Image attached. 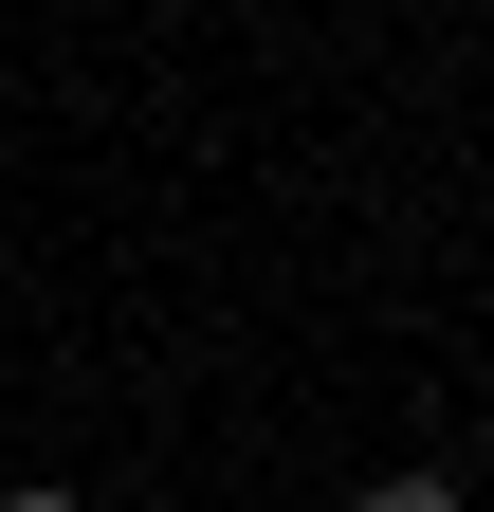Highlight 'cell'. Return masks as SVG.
<instances>
[{
  "label": "cell",
  "instance_id": "6da1fadb",
  "mask_svg": "<svg viewBox=\"0 0 494 512\" xmlns=\"http://www.w3.org/2000/svg\"><path fill=\"white\" fill-rule=\"evenodd\" d=\"M348 512H458V494H440V476H366Z\"/></svg>",
  "mask_w": 494,
  "mask_h": 512
},
{
  "label": "cell",
  "instance_id": "7a4b0ae2",
  "mask_svg": "<svg viewBox=\"0 0 494 512\" xmlns=\"http://www.w3.org/2000/svg\"><path fill=\"white\" fill-rule=\"evenodd\" d=\"M0 512H74V494H0Z\"/></svg>",
  "mask_w": 494,
  "mask_h": 512
}]
</instances>
